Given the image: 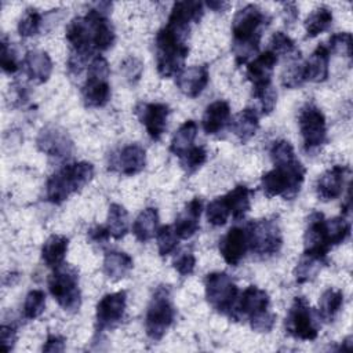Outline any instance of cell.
Listing matches in <instances>:
<instances>
[{
	"mask_svg": "<svg viewBox=\"0 0 353 353\" xmlns=\"http://www.w3.org/2000/svg\"><path fill=\"white\" fill-rule=\"evenodd\" d=\"M270 17L255 4L240 8L232 22V51L237 66L250 62V58L259 50L263 29L269 25Z\"/></svg>",
	"mask_w": 353,
	"mask_h": 353,
	"instance_id": "6da1fadb",
	"label": "cell"
},
{
	"mask_svg": "<svg viewBox=\"0 0 353 353\" xmlns=\"http://www.w3.org/2000/svg\"><path fill=\"white\" fill-rule=\"evenodd\" d=\"M189 33L165 25L156 34V66L157 73L167 79L178 74L183 69L185 59L189 54Z\"/></svg>",
	"mask_w": 353,
	"mask_h": 353,
	"instance_id": "7a4b0ae2",
	"label": "cell"
},
{
	"mask_svg": "<svg viewBox=\"0 0 353 353\" xmlns=\"http://www.w3.org/2000/svg\"><path fill=\"white\" fill-rule=\"evenodd\" d=\"M94 176V165L79 161L63 165L46 183V197L52 204H62L72 193L81 190Z\"/></svg>",
	"mask_w": 353,
	"mask_h": 353,
	"instance_id": "3957f363",
	"label": "cell"
},
{
	"mask_svg": "<svg viewBox=\"0 0 353 353\" xmlns=\"http://www.w3.org/2000/svg\"><path fill=\"white\" fill-rule=\"evenodd\" d=\"M305 172L306 170L298 159L276 164L273 170L261 176V188L268 197L281 196L284 200H292L301 190Z\"/></svg>",
	"mask_w": 353,
	"mask_h": 353,
	"instance_id": "277c9868",
	"label": "cell"
},
{
	"mask_svg": "<svg viewBox=\"0 0 353 353\" xmlns=\"http://www.w3.org/2000/svg\"><path fill=\"white\" fill-rule=\"evenodd\" d=\"M174 317L175 309L171 298V290L168 285H159L148 305L145 317L146 335L154 342L160 341L174 323Z\"/></svg>",
	"mask_w": 353,
	"mask_h": 353,
	"instance_id": "5b68a950",
	"label": "cell"
},
{
	"mask_svg": "<svg viewBox=\"0 0 353 353\" xmlns=\"http://www.w3.org/2000/svg\"><path fill=\"white\" fill-rule=\"evenodd\" d=\"M48 290L65 312H76L81 303L79 273L70 265H59L48 277Z\"/></svg>",
	"mask_w": 353,
	"mask_h": 353,
	"instance_id": "8992f818",
	"label": "cell"
},
{
	"mask_svg": "<svg viewBox=\"0 0 353 353\" xmlns=\"http://www.w3.org/2000/svg\"><path fill=\"white\" fill-rule=\"evenodd\" d=\"M110 68L102 55L91 59L87 69V80L81 88L83 101L87 108H102L110 99V85L108 77Z\"/></svg>",
	"mask_w": 353,
	"mask_h": 353,
	"instance_id": "52a82bcc",
	"label": "cell"
},
{
	"mask_svg": "<svg viewBox=\"0 0 353 353\" xmlns=\"http://www.w3.org/2000/svg\"><path fill=\"white\" fill-rule=\"evenodd\" d=\"M248 250L261 258L277 254L283 245V236L279 223L274 219H256L245 226Z\"/></svg>",
	"mask_w": 353,
	"mask_h": 353,
	"instance_id": "ba28073f",
	"label": "cell"
},
{
	"mask_svg": "<svg viewBox=\"0 0 353 353\" xmlns=\"http://www.w3.org/2000/svg\"><path fill=\"white\" fill-rule=\"evenodd\" d=\"M204 288L210 306L218 313L232 317L239 294V288L232 277L225 272L208 273L204 280Z\"/></svg>",
	"mask_w": 353,
	"mask_h": 353,
	"instance_id": "9c48e42d",
	"label": "cell"
},
{
	"mask_svg": "<svg viewBox=\"0 0 353 353\" xmlns=\"http://www.w3.org/2000/svg\"><path fill=\"white\" fill-rule=\"evenodd\" d=\"M316 320H320V317L310 307L306 298L296 296L285 317V332L295 339L313 341L319 335Z\"/></svg>",
	"mask_w": 353,
	"mask_h": 353,
	"instance_id": "30bf717a",
	"label": "cell"
},
{
	"mask_svg": "<svg viewBox=\"0 0 353 353\" xmlns=\"http://www.w3.org/2000/svg\"><path fill=\"white\" fill-rule=\"evenodd\" d=\"M299 131L306 150L320 148L327 141V124L324 113L313 103H306L298 116Z\"/></svg>",
	"mask_w": 353,
	"mask_h": 353,
	"instance_id": "8fae6325",
	"label": "cell"
},
{
	"mask_svg": "<svg viewBox=\"0 0 353 353\" xmlns=\"http://www.w3.org/2000/svg\"><path fill=\"white\" fill-rule=\"evenodd\" d=\"M127 307V292L117 291L103 295L95 312V331L97 334L116 328L124 319Z\"/></svg>",
	"mask_w": 353,
	"mask_h": 353,
	"instance_id": "7c38bea8",
	"label": "cell"
},
{
	"mask_svg": "<svg viewBox=\"0 0 353 353\" xmlns=\"http://www.w3.org/2000/svg\"><path fill=\"white\" fill-rule=\"evenodd\" d=\"M330 248L331 245L325 232V218L321 212L313 211L309 215L303 234V254L325 261Z\"/></svg>",
	"mask_w": 353,
	"mask_h": 353,
	"instance_id": "4fadbf2b",
	"label": "cell"
},
{
	"mask_svg": "<svg viewBox=\"0 0 353 353\" xmlns=\"http://www.w3.org/2000/svg\"><path fill=\"white\" fill-rule=\"evenodd\" d=\"M36 146L50 157L65 159L70 156L73 142L69 134L58 125L43 127L36 138Z\"/></svg>",
	"mask_w": 353,
	"mask_h": 353,
	"instance_id": "5bb4252c",
	"label": "cell"
},
{
	"mask_svg": "<svg viewBox=\"0 0 353 353\" xmlns=\"http://www.w3.org/2000/svg\"><path fill=\"white\" fill-rule=\"evenodd\" d=\"M134 112L139 121L145 125L149 137L153 141H159L167 128V120L170 114L168 105L160 102H139Z\"/></svg>",
	"mask_w": 353,
	"mask_h": 353,
	"instance_id": "9a60e30c",
	"label": "cell"
},
{
	"mask_svg": "<svg viewBox=\"0 0 353 353\" xmlns=\"http://www.w3.org/2000/svg\"><path fill=\"white\" fill-rule=\"evenodd\" d=\"M279 57L270 50H266L265 52L259 54L255 59L247 63L245 76L252 84V95L272 87L273 69Z\"/></svg>",
	"mask_w": 353,
	"mask_h": 353,
	"instance_id": "2e32d148",
	"label": "cell"
},
{
	"mask_svg": "<svg viewBox=\"0 0 353 353\" xmlns=\"http://www.w3.org/2000/svg\"><path fill=\"white\" fill-rule=\"evenodd\" d=\"M269 295L265 290L256 285H248L240 296H237L232 317L237 320L240 316L248 320L256 314H261L269 309Z\"/></svg>",
	"mask_w": 353,
	"mask_h": 353,
	"instance_id": "e0dca14e",
	"label": "cell"
},
{
	"mask_svg": "<svg viewBox=\"0 0 353 353\" xmlns=\"http://www.w3.org/2000/svg\"><path fill=\"white\" fill-rule=\"evenodd\" d=\"M248 250V240L245 229L230 228L228 233L219 240V252L225 262L230 266H237Z\"/></svg>",
	"mask_w": 353,
	"mask_h": 353,
	"instance_id": "ac0fdd59",
	"label": "cell"
},
{
	"mask_svg": "<svg viewBox=\"0 0 353 353\" xmlns=\"http://www.w3.org/2000/svg\"><path fill=\"white\" fill-rule=\"evenodd\" d=\"M208 80L210 72L207 65H193L183 68L176 74V85L179 91L189 98L199 97L207 87Z\"/></svg>",
	"mask_w": 353,
	"mask_h": 353,
	"instance_id": "d6986e66",
	"label": "cell"
},
{
	"mask_svg": "<svg viewBox=\"0 0 353 353\" xmlns=\"http://www.w3.org/2000/svg\"><path fill=\"white\" fill-rule=\"evenodd\" d=\"M204 14L203 3L193 1V0H183L174 3L167 25L183 30L190 32L192 23H197Z\"/></svg>",
	"mask_w": 353,
	"mask_h": 353,
	"instance_id": "ffe728a7",
	"label": "cell"
},
{
	"mask_svg": "<svg viewBox=\"0 0 353 353\" xmlns=\"http://www.w3.org/2000/svg\"><path fill=\"white\" fill-rule=\"evenodd\" d=\"M349 168L346 165H334L327 170L316 183V193L321 201L338 199L343 192V182Z\"/></svg>",
	"mask_w": 353,
	"mask_h": 353,
	"instance_id": "44dd1931",
	"label": "cell"
},
{
	"mask_svg": "<svg viewBox=\"0 0 353 353\" xmlns=\"http://www.w3.org/2000/svg\"><path fill=\"white\" fill-rule=\"evenodd\" d=\"M203 210V200L193 197L176 216L174 229L179 239H190L199 230V219Z\"/></svg>",
	"mask_w": 353,
	"mask_h": 353,
	"instance_id": "7402d4cb",
	"label": "cell"
},
{
	"mask_svg": "<svg viewBox=\"0 0 353 353\" xmlns=\"http://www.w3.org/2000/svg\"><path fill=\"white\" fill-rule=\"evenodd\" d=\"M23 69L26 76L37 84L46 83L52 72V61L43 50H30L25 54Z\"/></svg>",
	"mask_w": 353,
	"mask_h": 353,
	"instance_id": "603a6c76",
	"label": "cell"
},
{
	"mask_svg": "<svg viewBox=\"0 0 353 353\" xmlns=\"http://www.w3.org/2000/svg\"><path fill=\"white\" fill-rule=\"evenodd\" d=\"M203 128L208 135L221 134L230 124V106L226 101H215L210 103L203 114Z\"/></svg>",
	"mask_w": 353,
	"mask_h": 353,
	"instance_id": "cb8c5ba5",
	"label": "cell"
},
{
	"mask_svg": "<svg viewBox=\"0 0 353 353\" xmlns=\"http://www.w3.org/2000/svg\"><path fill=\"white\" fill-rule=\"evenodd\" d=\"M113 165H117V170L124 175H135L141 172L146 165L145 149L137 143L124 146L117 154Z\"/></svg>",
	"mask_w": 353,
	"mask_h": 353,
	"instance_id": "d4e9b609",
	"label": "cell"
},
{
	"mask_svg": "<svg viewBox=\"0 0 353 353\" xmlns=\"http://www.w3.org/2000/svg\"><path fill=\"white\" fill-rule=\"evenodd\" d=\"M330 51L325 44H319L307 61H305L306 81L323 83L328 79Z\"/></svg>",
	"mask_w": 353,
	"mask_h": 353,
	"instance_id": "484cf974",
	"label": "cell"
},
{
	"mask_svg": "<svg viewBox=\"0 0 353 353\" xmlns=\"http://www.w3.org/2000/svg\"><path fill=\"white\" fill-rule=\"evenodd\" d=\"M232 131L241 143L248 142L259 128V116L255 109L245 108L230 121Z\"/></svg>",
	"mask_w": 353,
	"mask_h": 353,
	"instance_id": "4316f807",
	"label": "cell"
},
{
	"mask_svg": "<svg viewBox=\"0 0 353 353\" xmlns=\"http://www.w3.org/2000/svg\"><path fill=\"white\" fill-rule=\"evenodd\" d=\"M132 258L123 251H108L103 258V273L108 279L119 281L132 269Z\"/></svg>",
	"mask_w": 353,
	"mask_h": 353,
	"instance_id": "83f0119b",
	"label": "cell"
},
{
	"mask_svg": "<svg viewBox=\"0 0 353 353\" xmlns=\"http://www.w3.org/2000/svg\"><path fill=\"white\" fill-rule=\"evenodd\" d=\"M159 226V212L153 207H148L139 212L132 223V233L141 243H146L156 236Z\"/></svg>",
	"mask_w": 353,
	"mask_h": 353,
	"instance_id": "f1b7e54d",
	"label": "cell"
},
{
	"mask_svg": "<svg viewBox=\"0 0 353 353\" xmlns=\"http://www.w3.org/2000/svg\"><path fill=\"white\" fill-rule=\"evenodd\" d=\"M68 247H69L68 237L61 234L50 236L41 247V258L44 263L52 269L62 265L65 255L68 252Z\"/></svg>",
	"mask_w": 353,
	"mask_h": 353,
	"instance_id": "f546056e",
	"label": "cell"
},
{
	"mask_svg": "<svg viewBox=\"0 0 353 353\" xmlns=\"http://www.w3.org/2000/svg\"><path fill=\"white\" fill-rule=\"evenodd\" d=\"M251 190L245 185H237L223 197L234 221L243 219L251 208Z\"/></svg>",
	"mask_w": 353,
	"mask_h": 353,
	"instance_id": "4dcf8cb0",
	"label": "cell"
},
{
	"mask_svg": "<svg viewBox=\"0 0 353 353\" xmlns=\"http://www.w3.org/2000/svg\"><path fill=\"white\" fill-rule=\"evenodd\" d=\"M197 135V123L194 120H186L172 135L170 143V152L176 157L186 153L193 145Z\"/></svg>",
	"mask_w": 353,
	"mask_h": 353,
	"instance_id": "1f68e13d",
	"label": "cell"
},
{
	"mask_svg": "<svg viewBox=\"0 0 353 353\" xmlns=\"http://www.w3.org/2000/svg\"><path fill=\"white\" fill-rule=\"evenodd\" d=\"M343 306V292L341 290L328 288L323 292L319 301V317L325 321H332Z\"/></svg>",
	"mask_w": 353,
	"mask_h": 353,
	"instance_id": "d6a6232c",
	"label": "cell"
},
{
	"mask_svg": "<svg viewBox=\"0 0 353 353\" xmlns=\"http://www.w3.org/2000/svg\"><path fill=\"white\" fill-rule=\"evenodd\" d=\"M332 22V11L327 6H320L314 8L305 19L306 37H316L325 32Z\"/></svg>",
	"mask_w": 353,
	"mask_h": 353,
	"instance_id": "836d02e7",
	"label": "cell"
},
{
	"mask_svg": "<svg viewBox=\"0 0 353 353\" xmlns=\"http://www.w3.org/2000/svg\"><path fill=\"white\" fill-rule=\"evenodd\" d=\"M106 228L109 230L110 237H113L116 240H120L127 234V232H128V212L121 204L112 203L109 205Z\"/></svg>",
	"mask_w": 353,
	"mask_h": 353,
	"instance_id": "e575fe53",
	"label": "cell"
},
{
	"mask_svg": "<svg viewBox=\"0 0 353 353\" xmlns=\"http://www.w3.org/2000/svg\"><path fill=\"white\" fill-rule=\"evenodd\" d=\"M324 263H325L324 259H319V258L303 254L294 269V276L296 283L303 284V283L313 281L320 273Z\"/></svg>",
	"mask_w": 353,
	"mask_h": 353,
	"instance_id": "d590c367",
	"label": "cell"
},
{
	"mask_svg": "<svg viewBox=\"0 0 353 353\" xmlns=\"http://www.w3.org/2000/svg\"><path fill=\"white\" fill-rule=\"evenodd\" d=\"M327 239L331 247L343 243L350 234V223L343 216H335L325 219Z\"/></svg>",
	"mask_w": 353,
	"mask_h": 353,
	"instance_id": "8d00e7d4",
	"label": "cell"
},
{
	"mask_svg": "<svg viewBox=\"0 0 353 353\" xmlns=\"http://www.w3.org/2000/svg\"><path fill=\"white\" fill-rule=\"evenodd\" d=\"M305 81V62L301 59V55H296L295 59L284 69L281 74V84L287 88H296Z\"/></svg>",
	"mask_w": 353,
	"mask_h": 353,
	"instance_id": "74e56055",
	"label": "cell"
},
{
	"mask_svg": "<svg viewBox=\"0 0 353 353\" xmlns=\"http://www.w3.org/2000/svg\"><path fill=\"white\" fill-rule=\"evenodd\" d=\"M46 309V294L41 290L28 292L23 302V317L28 320L37 319Z\"/></svg>",
	"mask_w": 353,
	"mask_h": 353,
	"instance_id": "f35d334b",
	"label": "cell"
},
{
	"mask_svg": "<svg viewBox=\"0 0 353 353\" xmlns=\"http://www.w3.org/2000/svg\"><path fill=\"white\" fill-rule=\"evenodd\" d=\"M41 26V14L36 8H26L18 22V33L22 37H30L39 33Z\"/></svg>",
	"mask_w": 353,
	"mask_h": 353,
	"instance_id": "ab89813d",
	"label": "cell"
},
{
	"mask_svg": "<svg viewBox=\"0 0 353 353\" xmlns=\"http://www.w3.org/2000/svg\"><path fill=\"white\" fill-rule=\"evenodd\" d=\"M207 160V150L204 146H192L179 157L181 167L186 174L196 172Z\"/></svg>",
	"mask_w": 353,
	"mask_h": 353,
	"instance_id": "60d3db41",
	"label": "cell"
},
{
	"mask_svg": "<svg viewBox=\"0 0 353 353\" xmlns=\"http://www.w3.org/2000/svg\"><path fill=\"white\" fill-rule=\"evenodd\" d=\"M156 241H157L159 254L161 256H167V255H170L176 248L179 237L175 233L174 226L164 225L160 229H157V232H156Z\"/></svg>",
	"mask_w": 353,
	"mask_h": 353,
	"instance_id": "b9f144b4",
	"label": "cell"
},
{
	"mask_svg": "<svg viewBox=\"0 0 353 353\" xmlns=\"http://www.w3.org/2000/svg\"><path fill=\"white\" fill-rule=\"evenodd\" d=\"M207 221L212 226H223L228 222V218L230 215L229 207L226 204V200L223 196L216 197L207 205Z\"/></svg>",
	"mask_w": 353,
	"mask_h": 353,
	"instance_id": "7bdbcfd3",
	"label": "cell"
},
{
	"mask_svg": "<svg viewBox=\"0 0 353 353\" xmlns=\"http://www.w3.org/2000/svg\"><path fill=\"white\" fill-rule=\"evenodd\" d=\"M330 54H342L347 58H352L353 54V43H352V34L349 32H339L330 37L328 46H327Z\"/></svg>",
	"mask_w": 353,
	"mask_h": 353,
	"instance_id": "ee69618b",
	"label": "cell"
},
{
	"mask_svg": "<svg viewBox=\"0 0 353 353\" xmlns=\"http://www.w3.org/2000/svg\"><path fill=\"white\" fill-rule=\"evenodd\" d=\"M270 51L274 52L277 57L279 55H291V54H298L299 52L294 40L288 34H285L284 32H276L272 36Z\"/></svg>",
	"mask_w": 353,
	"mask_h": 353,
	"instance_id": "f6af8a7d",
	"label": "cell"
},
{
	"mask_svg": "<svg viewBox=\"0 0 353 353\" xmlns=\"http://www.w3.org/2000/svg\"><path fill=\"white\" fill-rule=\"evenodd\" d=\"M269 153H270V159L274 165L288 163V161H292L296 159L292 145L285 139L274 141Z\"/></svg>",
	"mask_w": 353,
	"mask_h": 353,
	"instance_id": "bcb514c9",
	"label": "cell"
},
{
	"mask_svg": "<svg viewBox=\"0 0 353 353\" xmlns=\"http://www.w3.org/2000/svg\"><path fill=\"white\" fill-rule=\"evenodd\" d=\"M172 266L181 276H190L196 266V256L193 255L192 250L185 248L179 251L172 261Z\"/></svg>",
	"mask_w": 353,
	"mask_h": 353,
	"instance_id": "7dc6e473",
	"label": "cell"
},
{
	"mask_svg": "<svg viewBox=\"0 0 353 353\" xmlns=\"http://www.w3.org/2000/svg\"><path fill=\"white\" fill-rule=\"evenodd\" d=\"M0 65H1V69L11 74V73H15L18 69H19V65H18V61H17V55H15V51L11 46V43H8V40L6 37L1 39V52H0Z\"/></svg>",
	"mask_w": 353,
	"mask_h": 353,
	"instance_id": "c3c4849f",
	"label": "cell"
},
{
	"mask_svg": "<svg viewBox=\"0 0 353 353\" xmlns=\"http://www.w3.org/2000/svg\"><path fill=\"white\" fill-rule=\"evenodd\" d=\"M121 70L125 76V79L131 83V84H135L141 76H142V70H143V65L142 62L135 58V57H128L123 61L121 63Z\"/></svg>",
	"mask_w": 353,
	"mask_h": 353,
	"instance_id": "681fc988",
	"label": "cell"
},
{
	"mask_svg": "<svg viewBox=\"0 0 353 353\" xmlns=\"http://www.w3.org/2000/svg\"><path fill=\"white\" fill-rule=\"evenodd\" d=\"M248 321H250V325L254 331H256V332H269L274 327L276 314L266 310L261 314H256V316L251 317Z\"/></svg>",
	"mask_w": 353,
	"mask_h": 353,
	"instance_id": "f907efd6",
	"label": "cell"
},
{
	"mask_svg": "<svg viewBox=\"0 0 353 353\" xmlns=\"http://www.w3.org/2000/svg\"><path fill=\"white\" fill-rule=\"evenodd\" d=\"M255 99H258L261 110L263 114H270L276 106V101H277V91L274 90V87H269L258 94L254 95Z\"/></svg>",
	"mask_w": 353,
	"mask_h": 353,
	"instance_id": "816d5d0a",
	"label": "cell"
},
{
	"mask_svg": "<svg viewBox=\"0 0 353 353\" xmlns=\"http://www.w3.org/2000/svg\"><path fill=\"white\" fill-rule=\"evenodd\" d=\"M17 342V330L12 325L3 324L0 328V343L4 352H11Z\"/></svg>",
	"mask_w": 353,
	"mask_h": 353,
	"instance_id": "f5cc1de1",
	"label": "cell"
},
{
	"mask_svg": "<svg viewBox=\"0 0 353 353\" xmlns=\"http://www.w3.org/2000/svg\"><path fill=\"white\" fill-rule=\"evenodd\" d=\"M65 338L61 335H54L48 334L46 343L43 345L41 350L43 352H63L65 350Z\"/></svg>",
	"mask_w": 353,
	"mask_h": 353,
	"instance_id": "db71d44e",
	"label": "cell"
},
{
	"mask_svg": "<svg viewBox=\"0 0 353 353\" xmlns=\"http://www.w3.org/2000/svg\"><path fill=\"white\" fill-rule=\"evenodd\" d=\"M88 237H90V240H92L95 243H103L110 237V234H109V230L106 226L98 225L88 230Z\"/></svg>",
	"mask_w": 353,
	"mask_h": 353,
	"instance_id": "11a10c76",
	"label": "cell"
},
{
	"mask_svg": "<svg viewBox=\"0 0 353 353\" xmlns=\"http://www.w3.org/2000/svg\"><path fill=\"white\" fill-rule=\"evenodd\" d=\"M283 14L285 23H294L298 18V7L295 3H283Z\"/></svg>",
	"mask_w": 353,
	"mask_h": 353,
	"instance_id": "9f6ffc18",
	"label": "cell"
},
{
	"mask_svg": "<svg viewBox=\"0 0 353 353\" xmlns=\"http://www.w3.org/2000/svg\"><path fill=\"white\" fill-rule=\"evenodd\" d=\"M205 6L208 8H211L215 12H223L230 7L229 1H223V0H210L205 3Z\"/></svg>",
	"mask_w": 353,
	"mask_h": 353,
	"instance_id": "6f0895ef",
	"label": "cell"
}]
</instances>
